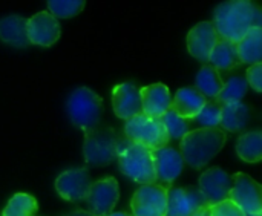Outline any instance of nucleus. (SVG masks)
<instances>
[{
    "mask_svg": "<svg viewBox=\"0 0 262 216\" xmlns=\"http://www.w3.org/2000/svg\"><path fill=\"white\" fill-rule=\"evenodd\" d=\"M261 8L249 0H230L218 5L213 25L221 38L238 43L252 28L261 26Z\"/></svg>",
    "mask_w": 262,
    "mask_h": 216,
    "instance_id": "nucleus-1",
    "label": "nucleus"
},
{
    "mask_svg": "<svg viewBox=\"0 0 262 216\" xmlns=\"http://www.w3.org/2000/svg\"><path fill=\"white\" fill-rule=\"evenodd\" d=\"M227 135L223 129H195L189 131L180 140V154L183 161L193 169H203L224 147Z\"/></svg>",
    "mask_w": 262,
    "mask_h": 216,
    "instance_id": "nucleus-2",
    "label": "nucleus"
},
{
    "mask_svg": "<svg viewBox=\"0 0 262 216\" xmlns=\"http://www.w3.org/2000/svg\"><path fill=\"white\" fill-rule=\"evenodd\" d=\"M101 111L103 100L86 86L75 88L66 100V112L71 123L83 132H89L100 124Z\"/></svg>",
    "mask_w": 262,
    "mask_h": 216,
    "instance_id": "nucleus-3",
    "label": "nucleus"
},
{
    "mask_svg": "<svg viewBox=\"0 0 262 216\" xmlns=\"http://www.w3.org/2000/svg\"><path fill=\"white\" fill-rule=\"evenodd\" d=\"M121 141L111 126L98 124L89 132H84L83 155L91 167L109 166L117 160Z\"/></svg>",
    "mask_w": 262,
    "mask_h": 216,
    "instance_id": "nucleus-4",
    "label": "nucleus"
},
{
    "mask_svg": "<svg viewBox=\"0 0 262 216\" xmlns=\"http://www.w3.org/2000/svg\"><path fill=\"white\" fill-rule=\"evenodd\" d=\"M118 167L123 175H126L129 180H132L137 184L146 186V184H155V170H154V161L150 150L132 144V143H121L118 155H117Z\"/></svg>",
    "mask_w": 262,
    "mask_h": 216,
    "instance_id": "nucleus-5",
    "label": "nucleus"
},
{
    "mask_svg": "<svg viewBox=\"0 0 262 216\" xmlns=\"http://www.w3.org/2000/svg\"><path fill=\"white\" fill-rule=\"evenodd\" d=\"M124 135L129 143L141 146L147 150H158L167 147L170 138L160 118H150L143 114L126 121Z\"/></svg>",
    "mask_w": 262,
    "mask_h": 216,
    "instance_id": "nucleus-6",
    "label": "nucleus"
},
{
    "mask_svg": "<svg viewBox=\"0 0 262 216\" xmlns=\"http://www.w3.org/2000/svg\"><path fill=\"white\" fill-rule=\"evenodd\" d=\"M229 200L247 216H262V189L252 177L238 172L233 175V186Z\"/></svg>",
    "mask_w": 262,
    "mask_h": 216,
    "instance_id": "nucleus-7",
    "label": "nucleus"
},
{
    "mask_svg": "<svg viewBox=\"0 0 262 216\" xmlns=\"http://www.w3.org/2000/svg\"><path fill=\"white\" fill-rule=\"evenodd\" d=\"M120 200V187L114 177H106L91 184L86 197L88 212L94 216H107L112 213Z\"/></svg>",
    "mask_w": 262,
    "mask_h": 216,
    "instance_id": "nucleus-8",
    "label": "nucleus"
},
{
    "mask_svg": "<svg viewBox=\"0 0 262 216\" xmlns=\"http://www.w3.org/2000/svg\"><path fill=\"white\" fill-rule=\"evenodd\" d=\"M132 216H166L167 189L160 184L141 186L130 200Z\"/></svg>",
    "mask_w": 262,
    "mask_h": 216,
    "instance_id": "nucleus-9",
    "label": "nucleus"
},
{
    "mask_svg": "<svg viewBox=\"0 0 262 216\" xmlns=\"http://www.w3.org/2000/svg\"><path fill=\"white\" fill-rule=\"evenodd\" d=\"M198 183L200 193L206 200L207 206L212 207L218 203L229 200L233 186V177L221 167H212L201 174Z\"/></svg>",
    "mask_w": 262,
    "mask_h": 216,
    "instance_id": "nucleus-10",
    "label": "nucleus"
},
{
    "mask_svg": "<svg viewBox=\"0 0 262 216\" xmlns=\"http://www.w3.org/2000/svg\"><path fill=\"white\" fill-rule=\"evenodd\" d=\"M26 34L29 45L49 48L58 41L61 29L58 20L51 12L40 11L26 21Z\"/></svg>",
    "mask_w": 262,
    "mask_h": 216,
    "instance_id": "nucleus-11",
    "label": "nucleus"
},
{
    "mask_svg": "<svg viewBox=\"0 0 262 216\" xmlns=\"http://www.w3.org/2000/svg\"><path fill=\"white\" fill-rule=\"evenodd\" d=\"M91 175L88 169H71L61 172L55 180V190L60 198L69 203L84 201L91 189Z\"/></svg>",
    "mask_w": 262,
    "mask_h": 216,
    "instance_id": "nucleus-12",
    "label": "nucleus"
},
{
    "mask_svg": "<svg viewBox=\"0 0 262 216\" xmlns=\"http://www.w3.org/2000/svg\"><path fill=\"white\" fill-rule=\"evenodd\" d=\"M152 161L157 183L166 189L172 187V183L181 175L184 169V161L181 154L173 147H163L158 150H152Z\"/></svg>",
    "mask_w": 262,
    "mask_h": 216,
    "instance_id": "nucleus-13",
    "label": "nucleus"
},
{
    "mask_svg": "<svg viewBox=\"0 0 262 216\" xmlns=\"http://www.w3.org/2000/svg\"><path fill=\"white\" fill-rule=\"evenodd\" d=\"M209 207L200 190L184 187L167 189V213L166 216H193L198 210Z\"/></svg>",
    "mask_w": 262,
    "mask_h": 216,
    "instance_id": "nucleus-14",
    "label": "nucleus"
},
{
    "mask_svg": "<svg viewBox=\"0 0 262 216\" xmlns=\"http://www.w3.org/2000/svg\"><path fill=\"white\" fill-rule=\"evenodd\" d=\"M220 35L213 21H200L187 34V51L200 61H209Z\"/></svg>",
    "mask_w": 262,
    "mask_h": 216,
    "instance_id": "nucleus-15",
    "label": "nucleus"
},
{
    "mask_svg": "<svg viewBox=\"0 0 262 216\" xmlns=\"http://www.w3.org/2000/svg\"><path fill=\"white\" fill-rule=\"evenodd\" d=\"M112 107H114V114L126 121L143 114L138 88L134 86L132 83L117 84L112 89Z\"/></svg>",
    "mask_w": 262,
    "mask_h": 216,
    "instance_id": "nucleus-16",
    "label": "nucleus"
},
{
    "mask_svg": "<svg viewBox=\"0 0 262 216\" xmlns=\"http://www.w3.org/2000/svg\"><path fill=\"white\" fill-rule=\"evenodd\" d=\"M140 91L141 97V109L143 115L150 118H161L172 104L170 91L163 83H154L149 86H144Z\"/></svg>",
    "mask_w": 262,
    "mask_h": 216,
    "instance_id": "nucleus-17",
    "label": "nucleus"
},
{
    "mask_svg": "<svg viewBox=\"0 0 262 216\" xmlns=\"http://www.w3.org/2000/svg\"><path fill=\"white\" fill-rule=\"evenodd\" d=\"M206 101H207V98L203 97L195 88L187 86V88H181V89L177 91L175 97L172 98L170 109L178 117L190 121L201 112Z\"/></svg>",
    "mask_w": 262,
    "mask_h": 216,
    "instance_id": "nucleus-18",
    "label": "nucleus"
},
{
    "mask_svg": "<svg viewBox=\"0 0 262 216\" xmlns=\"http://www.w3.org/2000/svg\"><path fill=\"white\" fill-rule=\"evenodd\" d=\"M26 21L28 18L21 15H5L0 18V40L14 48H26L29 46L28 34H26Z\"/></svg>",
    "mask_w": 262,
    "mask_h": 216,
    "instance_id": "nucleus-19",
    "label": "nucleus"
},
{
    "mask_svg": "<svg viewBox=\"0 0 262 216\" xmlns=\"http://www.w3.org/2000/svg\"><path fill=\"white\" fill-rule=\"evenodd\" d=\"M210 66L215 68L218 72L220 71H233L235 68H238L241 64L238 52H236V43H232L226 38H218L213 51L210 52L209 57Z\"/></svg>",
    "mask_w": 262,
    "mask_h": 216,
    "instance_id": "nucleus-20",
    "label": "nucleus"
},
{
    "mask_svg": "<svg viewBox=\"0 0 262 216\" xmlns=\"http://www.w3.org/2000/svg\"><path fill=\"white\" fill-rule=\"evenodd\" d=\"M236 52L239 57L241 64H255L261 63L262 58V28L255 26L252 28L238 43H236Z\"/></svg>",
    "mask_w": 262,
    "mask_h": 216,
    "instance_id": "nucleus-21",
    "label": "nucleus"
},
{
    "mask_svg": "<svg viewBox=\"0 0 262 216\" xmlns=\"http://www.w3.org/2000/svg\"><path fill=\"white\" fill-rule=\"evenodd\" d=\"M224 88V81L220 75V72L212 68L210 64H206L200 69L196 78H195V89L206 98H216L220 92Z\"/></svg>",
    "mask_w": 262,
    "mask_h": 216,
    "instance_id": "nucleus-22",
    "label": "nucleus"
},
{
    "mask_svg": "<svg viewBox=\"0 0 262 216\" xmlns=\"http://www.w3.org/2000/svg\"><path fill=\"white\" fill-rule=\"evenodd\" d=\"M250 112L247 104L236 103V104H227L223 106V112H221V121L220 126L223 127V131L226 132H239L247 126Z\"/></svg>",
    "mask_w": 262,
    "mask_h": 216,
    "instance_id": "nucleus-23",
    "label": "nucleus"
},
{
    "mask_svg": "<svg viewBox=\"0 0 262 216\" xmlns=\"http://www.w3.org/2000/svg\"><path fill=\"white\" fill-rule=\"evenodd\" d=\"M236 154L246 163H259L262 158V134L252 131L239 135L236 141Z\"/></svg>",
    "mask_w": 262,
    "mask_h": 216,
    "instance_id": "nucleus-24",
    "label": "nucleus"
},
{
    "mask_svg": "<svg viewBox=\"0 0 262 216\" xmlns=\"http://www.w3.org/2000/svg\"><path fill=\"white\" fill-rule=\"evenodd\" d=\"M37 200L29 193H15L5 206L2 216H35Z\"/></svg>",
    "mask_w": 262,
    "mask_h": 216,
    "instance_id": "nucleus-25",
    "label": "nucleus"
},
{
    "mask_svg": "<svg viewBox=\"0 0 262 216\" xmlns=\"http://www.w3.org/2000/svg\"><path fill=\"white\" fill-rule=\"evenodd\" d=\"M247 89H249V84L244 77H239V75L230 77L227 80V83H224V88L220 92V95L216 97V100L223 106L241 103V100L247 94Z\"/></svg>",
    "mask_w": 262,
    "mask_h": 216,
    "instance_id": "nucleus-26",
    "label": "nucleus"
},
{
    "mask_svg": "<svg viewBox=\"0 0 262 216\" xmlns=\"http://www.w3.org/2000/svg\"><path fill=\"white\" fill-rule=\"evenodd\" d=\"M221 112H223V104L216 98H212L206 101L201 112L193 118V123L200 124V129L218 127L221 121Z\"/></svg>",
    "mask_w": 262,
    "mask_h": 216,
    "instance_id": "nucleus-27",
    "label": "nucleus"
},
{
    "mask_svg": "<svg viewBox=\"0 0 262 216\" xmlns=\"http://www.w3.org/2000/svg\"><path fill=\"white\" fill-rule=\"evenodd\" d=\"M84 6V0H52L48 2V12H51L55 18H69L80 14Z\"/></svg>",
    "mask_w": 262,
    "mask_h": 216,
    "instance_id": "nucleus-28",
    "label": "nucleus"
},
{
    "mask_svg": "<svg viewBox=\"0 0 262 216\" xmlns=\"http://www.w3.org/2000/svg\"><path fill=\"white\" fill-rule=\"evenodd\" d=\"M169 134V138L181 140L189 131H190V121L178 117L172 109H169L161 118H160Z\"/></svg>",
    "mask_w": 262,
    "mask_h": 216,
    "instance_id": "nucleus-29",
    "label": "nucleus"
},
{
    "mask_svg": "<svg viewBox=\"0 0 262 216\" xmlns=\"http://www.w3.org/2000/svg\"><path fill=\"white\" fill-rule=\"evenodd\" d=\"M209 216H247L236 204H233L230 200H226L223 203H218L212 207H209Z\"/></svg>",
    "mask_w": 262,
    "mask_h": 216,
    "instance_id": "nucleus-30",
    "label": "nucleus"
},
{
    "mask_svg": "<svg viewBox=\"0 0 262 216\" xmlns=\"http://www.w3.org/2000/svg\"><path fill=\"white\" fill-rule=\"evenodd\" d=\"M246 81L247 84L255 89L256 92L262 91V64L261 63H255L247 69V75H246Z\"/></svg>",
    "mask_w": 262,
    "mask_h": 216,
    "instance_id": "nucleus-31",
    "label": "nucleus"
},
{
    "mask_svg": "<svg viewBox=\"0 0 262 216\" xmlns=\"http://www.w3.org/2000/svg\"><path fill=\"white\" fill-rule=\"evenodd\" d=\"M64 216H94L91 215L88 210H83V209H77V210H72V212H69V213H66Z\"/></svg>",
    "mask_w": 262,
    "mask_h": 216,
    "instance_id": "nucleus-32",
    "label": "nucleus"
},
{
    "mask_svg": "<svg viewBox=\"0 0 262 216\" xmlns=\"http://www.w3.org/2000/svg\"><path fill=\"white\" fill-rule=\"evenodd\" d=\"M193 216H209V207H206V209H201V210H198L196 213Z\"/></svg>",
    "mask_w": 262,
    "mask_h": 216,
    "instance_id": "nucleus-33",
    "label": "nucleus"
},
{
    "mask_svg": "<svg viewBox=\"0 0 262 216\" xmlns=\"http://www.w3.org/2000/svg\"><path fill=\"white\" fill-rule=\"evenodd\" d=\"M107 216H132L130 213H126V212H112L111 215Z\"/></svg>",
    "mask_w": 262,
    "mask_h": 216,
    "instance_id": "nucleus-34",
    "label": "nucleus"
},
{
    "mask_svg": "<svg viewBox=\"0 0 262 216\" xmlns=\"http://www.w3.org/2000/svg\"><path fill=\"white\" fill-rule=\"evenodd\" d=\"M0 216H2V215H0Z\"/></svg>",
    "mask_w": 262,
    "mask_h": 216,
    "instance_id": "nucleus-35",
    "label": "nucleus"
}]
</instances>
